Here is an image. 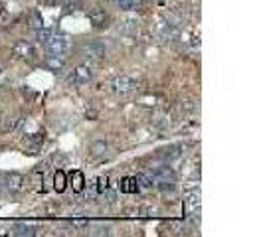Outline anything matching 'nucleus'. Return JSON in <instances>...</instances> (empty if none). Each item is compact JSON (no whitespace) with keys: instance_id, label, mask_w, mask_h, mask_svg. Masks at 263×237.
<instances>
[{"instance_id":"nucleus-10","label":"nucleus","mask_w":263,"mask_h":237,"mask_svg":"<svg viewBox=\"0 0 263 237\" xmlns=\"http://www.w3.org/2000/svg\"><path fill=\"white\" fill-rule=\"evenodd\" d=\"M14 55L20 57V60H32L34 47H32V44H28L26 40H20V42L14 46Z\"/></svg>"},{"instance_id":"nucleus-3","label":"nucleus","mask_w":263,"mask_h":237,"mask_svg":"<svg viewBox=\"0 0 263 237\" xmlns=\"http://www.w3.org/2000/svg\"><path fill=\"white\" fill-rule=\"evenodd\" d=\"M0 188L8 190V192H18L24 188V178L18 172H6L0 174Z\"/></svg>"},{"instance_id":"nucleus-6","label":"nucleus","mask_w":263,"mask_h":237,"mask_svg":"<svg viewBox=\"0 0 263 237\" xmlns=\"http://www.w3.org/2000/svg\"><path fill=\"white\" fill-rule=\"evenodd\" d=\"M91 79H93V70H91L89 66L81 64V66H75V68H73L70 83H73V85H85V83H89Z\"/></svg>"},{"instance_id":"nucleus-14","label":"nucleus","mask_w":263,"mask_h":237,"mask_svg":"<svg viewBox=\"0 0 263 237\" xmlns=\"http://www.w3.org/2000/svg\"><path fill=\"white\" fill-rule=\"evenodd\" d=\"M46 66H48L51 71H58V70H64V66H66V62H64V57L62 55H48L46 57Z\"/></svg>"},{"instance_id":"nucleus-20","label":"nucleus","mask_w":263,"mask_h":237,"mask_svg":"<svg viewBox=\"0 0 263 237\" xmlns=\"http://www.w3.org/2000/svg\"><path fill=\"white\" fill-rule=\"evenodd\" d=\"M30 26H32L34 30L44 28V20H42V16H40L38 12H34V14H32V18H30Z\"/></svg>"},{"instance_id":"nucleus-5","label":"nucleus","mask_w":263,"mask_h":237,"mask_svg":"<svg viewBox=\"0 0 263 237\" xmlns=\"http://www.w3.org/2000/svg\"><path fill=\"white\" fill-rule=\"evenodd\" d=\"M79 53L83 60H91V62L101 60V57H105V46L101 42H85L79 49Z\"/></svg>"},{"instance_id":"nucleus-8","label":"nucleus","mask_w":263,"mask_h":237,"mask_svg":"<svg viewBox=\"0 0 263 237\" xmlns=\"http://www.w3.org/2000/svg\"><path fill=\"white\" fill-rule=\"evenodd\" d=\"M159 34H161V38L165 42H174L178 38V28L170 22H163L159 26Z\"/></svg>"},{"instance_id":"nucleus-16","label":"nucleus","mask_w":263,"mask_h":237,"mask_svg":"<svg viewBox=\"0 0 263 237\" xmlns=\"http://www.w3.org/2000/svg\"><path fill=\"white\" fill-rule=\"evenodd\" d=\"M16 123H18V115H6V117L2 118V123H0V129L4 131V133H8V131H12L14 127H16Z\"/></svg>"},{"instance_id":"nucleus-4","label":"nucleus","mask_w":263,"mask_h":237,"mask_svg":"<svg viewBox=\"0 0 263 237\" xmlns=\"http://www.w3.org/2000/svg\"><path fill=\"white\" fill-rule=\"evenodd\" d=\"M139 87V81L135 79V77H131V75H117L115 79H113V91L115 93H131V91H135Z\"/></svg>"},{"instance_id":"nucleus-12","label":"nucleus","mask_w":263,"mask_h":237,"mask_svg":"<svg viewBox=\"0 0 263 237\" xmlns=\"http://www.w3.org/2000/svg\"><path fill=\"white\" fill-rule=\"evenodd\" d=\"M107 150H109V146H107L105 141H95V142H91V146H89V154H91L93 158H103V156L107 154Z\"/></svg>"},{"instance_id":"nucleus-22","label":"nucleus","mask_w":263,"mask_h":237,"mask_svg":"<svg viewBox=\"0 0 263 237\" xmlns=\"http://www.w3.org/2000/svg\"><path fill=\"white\" fill-rule=\"evenodd\" d=\"M111 231H109V225H103V223H99L95 225L93 229H91V235H109Z\"/></svg>"},{"instance_id":"nucleus-23","label":"nucleus","mask_w":263,"mask_h":237,"mask_svg":"<svg viewBox=\"0 0 263 237\" xmlns=\"http://www.w3.org/2000/svg\"><path fill=\"white\" fill-rule=\"evenodd\" d=\"M117 6H121L123 10H131V0H113Z\"/></svg>"},{"instance_id":"nucleus-24","label":"nucleus","mask_w":263,"mask_h":237,"mask_svg":"<svg viewBox=\"0 0 263 237\" xmlns=\"http://www.w3.org/2000/svg\"><path fill=\"white\" fill-rule=\"evenodd\" d=\"M44 4H58V0H42Z\"/></svg>"},{"instance_id":"nucleus-27","label":"nucleus","mask_w":263,"mask_h":237,"mask_svg":"<svg viewBox=\"0 0 263 237\" xmlns=\"http://www.w3.org/2000/svg\"><path fill=\"white\" fill-rule=\"evenodd\" d=\"M154 2H156V0H154Z\"/></svg>"},{"instance_id":"nucleus-15","label":"nucleus","mask_w":263,"mask_h":237,"mask_svg":"<svg viewBox=\"0 0 263 237\" xmlns=\"http://www.w3.org/2000/svg\"><path fill=\"white\" fill-rule=\"evenodd\" d=\"M161 154H163V158H167V160H174V158H178V156L182 154V146H178V144L168 146V148H165Z\"/></svg>"},{"instance_id":"nucleus-25","label":"nucleus","mask_w":263,"mask_h":237,"mask_svg":"<svg viewBox=\"0 0 263 237\" xmlns=\"http://www.w3.org/2000/svg\"><path fill=\"white\" fill-rule=\"evenodd\" d=\"M66 2H68V0H58V4H66Z\"/></svg>"},{"instance_id":"nucleus-21","label":"nucleus","mask_w":263,"mask_h":237,"mask_svg":"<svg viewBox=\"0 0 263 237\" xmlns=\"http://www.w3.org/2000/svg\"><path fill=\"white\" fill-rule=\"evenodd\" d=\"M56 190L58 192H64V188H66V176H64V172H56Z\"/></svg>"},{"instance_id":"nucleus-1","label":"nucleus","mask_w":263,"mask_h":237,"mask_svg":"<svg viewBox=\"0 0 263 237\" xmlns=\"http://www.w3.org/2000/svg\"><path fill=\"white\" fill-rule=\"evenodd\" d=\"M150 176H152V182L156 186H161L163 190L172 188L174 182H176V174H174V170L170 166H159V168H154L150 172Z\"/></svg>"},{"instance_id":"nucleus-19","label":"nucleus","mask_w":263,"mask_h":237,"mask_svg":"<svg viewBox=\"0 0 263 237\" xmlns=\"http://www.w3.org/2000/svg\"><path fill=\"white\" fill-rule=\"evenodd\" d=\"M49 36H51V30H46V28L36 30V38H38V42H40V44H46Z\"/></svg>"},{"instance_id":"nucleus-26","label":"nucleus","mask_w":263,"mask_h":237,"mask_svg":"<svg viewBox=\"0 0 263 237\" xmlns=\"http://www.w3.org/2000/svg\"><path fill=\"white\" fill-rule=\"evenodd\" d=\"M107 2H111V0H107Z\"/></svg>"},{"instance_id":"nucleus-9","label":"nucleus","mask_w":263,"mask_h":237,"mask_svg":"<svg viewBox=\"0 0 263 237\" xmlns=\"http://www.w3.org/2000/svg\"><path fill=\"white\" fill-rule=\"evenodd\" d=\"M42 144H44V135H40V133H36V135H30V137H26L24 139V148L28 152H38L40 148H42Z\"/></svg>"},{"instance_id":"nucleus-11","label":"nucleus","mask_w":263,"mask_h":237,"mask_svg":"<svg viewBox=\"0 0 263 237\" xmlns=\"http://www.w3.org/2000/svg\"><path fill=\"white\" fill-rule=\"evenodd\" d=\"M139 18H123L119 22V30L121 32H125V34H137L139 32Z\"/></svg>"},{"instance_id":"nucleus-2","label":"nucleus","mask_w":263,"mask_h":237,"mask_svg":"<svg viewBox=\"0 0 263 237\" xmlns=\"http://www.w3.org/2000/svg\"><path fill=\"white\" fill-rule=\"evenodd\" d=\"M44 46H46V49H48L49 53H54V55H64V53L70 49V38L64 36V34H54V32H51V36H49L48 42H46Z\"/></svg>"},{"instance_id":"nucleus-7","label":"nucleus","mask_w":263,"mask_h":237,"mask_svg":"<svg viewBox=\"0 0 263 237\" xmlns=\"http://www.w3.org/2000/svg\"><path fill=\"white\" fill-rule=\"evenodd\" d=\"M107 20H109V16H107L105 8L93 6V8L89 10V22L93 24V28H105V26H107Z\"/></svg>"},{"instance_id":"nucleus-17","label":"nucleus","mask_w":263,"mask_h":237,"mask_svg":"<svg viewBox=\"0 0 263 237\" xmlns=\"http://www.w3.org/2000/svg\"><path fill=\"white\" fill-rule=\"evenodd\" d=\"M14 233L20 237H24V235L32 237L36 233V229H34L32 225H26V223H16V225H14Z\"/></svg>"},{"instance_id":"nucleus-18","label":"nucleus","mask_w":263,"mask_h":237,"mask_svg":"<svg viewBox=\"0 0 263 237\" xmlns=\"http://www.w3.org/2000/svg\"><path fill=\"white\" fill-rule=\"evenodd\" d=\"M72 186L75 192H81V190H83V174H81V172H73L72 174Z\"/></svg>"},{"instance_id":"nucleus-13","label":"nucleus","mask_w":263,"mask_h":237,"mask_svg":"<svg viewBox=\"0 0 263 237\" xmlns=\"http://www.w3.org/2000/svg\"><path fill=\"white\" fill-rule=\"evenodd\" d=\"M200 210V194L198 192H192L190 196L186 198V212L196 213Z\"/></svg>"}]
</instances>
